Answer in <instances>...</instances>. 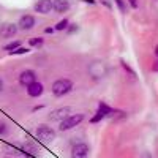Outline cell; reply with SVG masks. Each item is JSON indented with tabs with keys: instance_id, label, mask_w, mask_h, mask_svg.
Segmentation results:
<instances>
[{
	"instance_id": "obj_1",
	"label": "cell",
	"mask_w": 158,
	"mask_h": 158,
	"mask_svg": "<svg viewBox=\"0 0 158 158\" xmlns=\"http://www.w3.org/2000/svg\"><path fill=\"white\" fill-rule=\"evenodd\" d=\"M51 90H52V94H54L56 97H63V95L70 94V92L73 90V82L70 81V79H67V77L57 79V81L52 84Z\"/></svg>"
},
{
	"instance_id": "obj_2",
	"label": "cell",
	"mask_w": 158,
	"mask_h": 158,
	"mask_svg": "<svg viewBox=\"0 0 158 158\" xmlns=\"http://www.w3.org/2000/svg\"><path fill=\"white\" fill-rule=\"evenodd\" d=\"M82 120H84V114H68L65 118H62V120H60L59 130H60V131L73 130L74 127H77Z\"/></svg>"
},
{
	"instance_id": "obj_3",
	"label": "cell",
	"mask_w": 158,
	"mask_h": 158,
	"mask_svg": "<svg viewBox=\"0 0 158 158\" xmlns=\"http://www.w3.org/2000/svg\"><path fill=\"white\" fill-rule=\"evenodd\" d=\"M109 68H108V65L104 63L103 60H95V62H92L89 65V74L94 77V79H101L108 74Z\"/></svg>"
},
{
	"instance_id": "obj_4",
	"label": "cell",
	"mask_w": 158,
	"mask_h": 158,
	"mask_svg": "<svg viewBox=\"0 0 158 158\" xmlns=\"http://www.w3.org/2000/svg\"><path fill=\"white\" fill-rule=\"evenodd\" d=\"M35 135H36V138L41 141V142L49 144V142H52V141L56 139V130H52L48 125H40L36 128V131H35Z\"/></svg>"
},
{
	"instance_id": "obj_5",
	"label": "cell",
	"mask_w": 158,
	"mask_h": 158,
	"mask_svg": "<svg viewBox=\"0 0 158 158\" xmlns=\"http://www.w3.org/2000/svg\"><path fill=\"white\" fill-rule=\"evenodd\" d=\"M114 111H112V108H109L106 103H100L98 104V109H97V112H95V115L90 118V122L92 123H97V122H100V120H103L104 117H108V115H111Z\"/></svg>"
},
{
	"instance_id": "obj_6",
	"label": "cell",
	"mask_w": 158,
	"mask_h": 158,
	"mask_svg": "<svg viewBox=\"0 0 158 158\" xmlns=\"http://www.w3.org/2000/svg\"><path fill=\"white\" fill-rule=\"evenodd\" d=\"M90 147L85 142H77L71 149V158H89Z\"/></svg>"
},
{
	"instance_id": "obj_7",
	"label": "cell",
	"mask_w": 158,
	"mask_h": 158,
	"mask_svg": "<svg viewBox=\"0 0 158 158\" xmlns=\"http://www.w3.org/2000/svg\"><path fill=\"white\" fill-rule=\"evenodd\" d=\"M35 25H36V21H35V18L32 15H24L18 22V29L27 32V30H32Z\"/></svg>"
},
{
	"instance_id": "obj_8",
	"label": "cell",
	"mask_w": 158,
	"mask_h": 158,
	"mask_svg": "<svg viewBox=\"0 0 158 158\" xmlns=\"http://www.w3.org/2000/svg\"><path fill=\"white\" fill-rule=\"evenodd\" d=\"M18 24H11V22H6L3 25H0V36L3 38H13L16 33H18Z\"/></svg>"
},
{
	"instance_id": "obj_9",
	"label": "cell",
	"mask_w": 158,
	"mask_h": 158,
	"mask_svg": "<svg viewBox=\"0 0 158 158\" xmlns=\"http://www.w3.org/2000/svg\"><path fill=\"white\" fill-rule=\"evenodd\" d=\"M35 81H36V73L33 70H24L19 74V84L24 85V87H27L29 84H32Z\"/></svg>"
},
{
	"instance_id": "obj_10",
	"label": "cell",
	"mask_w": 158,
	"mask_h": 158,
	"mask_svg": "<svg viewBox=\"0 0 158 158\" xmlns=\"http://www.w3.org/2000/svg\"><path fill=\"white\" fill-rule=\"evenodd\" d=\"M70 112H71V108H68V106L57 108V109H54V111H52V112L49 114V117H48V118H49V120H52V122H54V120L60 122L62 118H65V117H67Z\"/></svg>"
},
{
	"instance_id": "obj_11",
	"label": "cell",
	"mask_w": 158,
	"mask_h": 158,
	"mask_svg": "<svg viewBox=\"0 0 158 158\" xmlns=\"http://www.w3.org/2000/svg\"><path fill=\"white\" fill-rule=\"evenodd\" d=\"M43 92H44V87H43L41 82H38V81H35V82H32V84L27 85V94H29V97H32V98L41 97Z\"/></svg>"
},
{
	"instance_id": "obj_12",
	"label": "cell",
	"mask_w": 158,
	"mask_h": 158,
	"mask_svg": "<svg viewBox=\"0 0 158 158\" xmlns=\"http://www.w3.org/2000/svg\"><path fill=\"white\" fill-rule=\"evenodd\" d=\"M35 11L40 15H49L52 11V0H38L35 5Z\"/></svg>"
},
{
	"instance_id": "obj_13",
	"label": "cell",
	"mask_w": 158,
	"mask_h": 158,
	"mask_svg": "<svg viewBox=\"0 0 158 158\" xmlns=\"http://www.w3.org/2000/svg\"><path fill=\"white\" fill-rule=\"evenodd\" d=\"M52 10L59 15H63L70 10V0H52Z\"/></svg>"
},
{
	"instance_id": "obj_14",
	"label": "cell",
	"mask_w": 158,
	"mask_h": 158,
	"mask_svg": "<svg viewBox=\"0 0 158 158\" xmlns=\"http://www.w3.org/2000/svg\"><path fill=\"white\" fill-rule=\"evenodd\" d=\"M22 153H25V156H30V158H38V149L33 146L32 142H25L24 146L21 147Z\"/></svg>"
},
{
	"instance_id": "obj_15",
	"label": "cell",
	"mask_w": 158,
	"mask_h": 158,
	"mask_svg": "<svg viewBox=\"0 0 158 158\" xmlns=\"http://www.w3.org/2000/svg\"><path fill=\"white\" fill-rule=\"evenodd\" d=\"M43 43H44V40H43L41 36H35V38H30V40H29V44H30L32 48H41Z\"/></svg>"
},
{
	"instance_id": "obj_16",
	"label": "cell",
	"mask_w": 158,
	"mask_h": 158,
	"mask_svg": "<svg viewBox=\"0 0 158 158\" xmlns=\"http://www.w3.org/2000/svg\"><path fill=\"white\" fill-rule=\"evenodd\" d=\"M68 25H70V21H68V19H62V21L57 22V25L54 27V30H67Z\"/></svg>"
},
{
	"instance_id": "obj_17",
	"label": "cell",
	"mask_w": 158,
	"mask_h": 158,
	"mask_svg": "<svg viewBox=\"0 0 158 158\" xmlns=\"http://www.w3.org/2000/svg\"><path fill=\"white\" fill-rule=\"evenodd\" d=\"M27 52H30V49H27V48H22V46H19V48H16L15 51H11L10 54H11V56H22V54H27Z\"/></svg>"
},
{
	"instance_id": "obj_18",
	"label": "cell",
	"mask_w": 158,
	"mask_h": 158,
	"mask_svg": "<svg viewBox=\"0 0 158 158\" xmlns=\"http://www.w3.org/2000/svg\"><path fill=\"white\" fill-rule=\"evenodd\" d=\"M114 3L117 5L118 11H120L122 15H125V13H127V3H125V0H114Z\"/></svg>"
},
{
	"instance_id": "obj_19",
	"label": "cell",
	"mask_w": 158,
	"mask_h": 158,
	"mask_svg": "<svg viewBox=\"0 0 158 158\" xmlns=\"http://www.w3.org/2000/svg\"><path fill=\"white\" fill-rule=\"evenodd\" d=\"M21 46V41H13V43H10V44H6L3 49L5 51H8V52H11V51H15L16 48H19Z\"/></svg>"
},
{
	"instance_id": "obj_20",
	"label": "cell",
	"mask_w": 158,
	"mask_h": 158,
	"mask_svg": "<svg viewBox=\"0 0 158 158\" xmlns=\"http://www.w3.org/2000/svg\"><path fill=\"white\" fill-rule=\"evenodd\" d=\"M8 133V125L5 122H0V136H3Z\"/></svg>"
},
{
	"instance_id": "obj_21",
	"label": "cell",
	"mask_w": 158,
	"mask_h": 158,
	"mask_svg": "<svg viewBox=\"0 0 158 158\" xmlns=\"http://www.w3.org/2000/svg\"><path fill=\"white\" fill-rule=\"evenodd\" d=\"M120 63H122V67H123V68H125V70H127V71H128V73L131 74V76H136V73H135L133 70L130 68V65H128V63H127L125 60H120Z\"/></svg>"
},
{
	"instance_id": "obj_22",
	"label": "cell",
	"mask_w": 158,
	"mask_h": 158,
	"mask_svg": "<svg viewBox=\"0 0 158 158\" xmlns=\"http://www.w3.org/2000/svg\"><path fill=\"white\" fill-rule=\"evenodd\" d=\"M127 3L133 8V10H138V8H139V2H138V0H127Z\"/></svg>"
},
{
	"instance_id": "obj_23",
	"label": "cell",
	"mask_w": 158,
	"mask_h": 158,
	"mask_svg": "<svg viewBox=\"0 0 158 158\" xmlns=\"http://www.w3.org/2000/svg\"><path fill=\"white\" fill-rule=\"evenodd\" d=\"M74 25H76V24H73V27H70V29H68V33H71V32L77 30V27H74Z\"/></svg>"
},
{
	"instance_id": "obj_24",
	"label": "cell",
	"mask_w": 158,
	"mask_h": 158,
	"mask_svg": "<svg viewBox=\"0 0 158 158\" xmlns=\"http://www.w3.org/2000/svg\"><path fill=\"white\" fill-rule=\"evenodd\" d=\"M44 32H46V33H52V32H54V29H52V27H48Z\"/></svg>"
},
{
	"instance_id": "obj_25",
	"label": "cell",
	"mask_w": 158,
	"mask_h": 158,
	"mask_svg": "<svg viewBox=\"0 0 158 158\" xmlns=\"http://www.w3.org/2000/svg\"><path fill=\"white\" fill-rule=\"evenodd\" d=\"M82 2H85V3H90V5H94V3H95V0H82Z\"/></svg>"
},
{
	"instance_id": "obj_26",
	"label": "cell",
	"mask_w": 158,
	"mask_h": 158,
	"mask_svg": "<svg viewBox=\"0 0 158 158\" xmlns=\"http://www.w3.org/2000/svg\"><path fill=\"white\" fill-rule=\"evenodd\" d=\"M153 70L158 71V59H156V62H155V65H153Z\"/></svg>"
},
{
	"instance_id": "obj_27",
	"label": "cell",
	"mask_w": 158,
	"mask_h": 158,
	"mask_svg": "<svg viewBox=\"0 0 158 158\" xmlns=\"http://www.w3.org/2000/svg\"><path fill=\"white\" fill-rule=\"evenodd\" d=\"M2 90H3V81L0 79V94H2Z\"/></svg>"
},
{
	"instance_id": "obj_28",
	"label": "cell",
	"mask_w": 158,
	"mask_h": 158,
	"mask_svg": "<svg viewBox=\"0 0 158 158\" xmlns=\"http://www.w3.org/2000/svg\"><path fill=\"white\" fill-rule=\"evenodd\" d=\"M155 56H156V59H158V46L155 48Z\"/></svg>"
}]
</instances>
